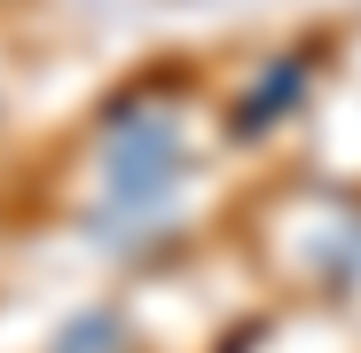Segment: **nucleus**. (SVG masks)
I'll return each instance as SVG.
<instances>
[{
    "instance_id": "1",
    "label": "nucleus",
    "mask_w": 361,
    "mask_h": 353,
    "mask_svg": "<svg viewBox=\"0 0 361 353\" xmlns=\"http://www.w3.org/2000/svg\"><path fill=\"white\" fill-rule=\"evenodd\" d=\"M118 337H126V330H118V314H94V322H79V330L63 337V353H110Z\"/></svg>"
}]
</instances>
